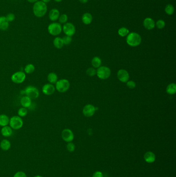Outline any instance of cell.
<instances>
[{"label": "cell", "mask_w": 176, "mask_h": 177, "mask_svg": "<svg viewBox=\"0 0 176 177\" xmlns=\"http://www.w3.org/2000/svg\"><path fill=\"white\" fill-rule=\"evenodd\" d=\"M68 19V17L66 14H62L60 16L58 20L60 24H65L67 23Z\"/></svg>", "instance_id": "4dcf8cb0"}, {"label": "cell", "mask_w": 176, "mask_h": 177, "mask_svg": "<svg viewBox=\"0 0 176 177\" xmlns=\"http://www.w3.org/2000/svg\"><path fill=\"white\" fill-rule=\"evenodd\" d=\"M27 113H28L27 109L26 108H24V107L20 108L18 111V114L19 116L21 117V118L26 116V115L27 114Z\"/></svg>", "instance_id": "f546056e"}, {"label": "cell", "mask_w": 176, "mask_h": 177, "mask_svg": "<svg viewBox=\"0 0 176 177\" xmlns=\"http://www.w3.org/2000/svg\"><path fill=\"white\" fill-rule=\"evenodd\" d=\"M26 78V75L23 71H17L11 76V81L16 84H20L24 81Z\"/></svg>", "instance_id": "ba28073f"}, {"label": "cell", "mask_w": 176, "mask_h": 177, "mask_svg": "<svg viewBox=\"0 0 176 177\" xmlns=\"http://www.w3.org/2000/svg\"><path fill=\"white\" fill-rule=\"evenodd\" d=\"M126 43L131 47H137L142 42V37L141 35L135 33L131 32L127 35Z\"/></svg>", "instance_id": "7a4b0ae2"}, {"label": "cell", "mask_w": 176, "mask_h": 177, "mask_svg": "<svg viewBox=\"0 0 176 177\" xmlns=\"http://www.w3.org/2000/svg\"><path fill=\"white\" fill-rule=\"evenodd\" d=\"M144 160L148 163H153L155 160V155L152 152H147L145 154Z\"/></svg>", "instance_id": "ac0fdd59"}, {"label": "cell", "mask_w": 176, "mask_h": 177, "mask_svg": "<svg viewBox=\"0 0 176 177\" xmlns=\"http://www.w3.org/2000/svg\"><path fill=\"white\" fill-rule=\"evenodd\" d=\"M55 87L54 85L51 83H47L43 85L42 92L45 95H51L55 92Z\"/></svg>", "instance_id": "4fadbf2b"}, {"label": "cell", "mask_w": 176, "mask_h": 177, "mask_svg": "<svg viewBox=\"0 0 176 177\" xmlns=\"http://www.w3.org/2000/svg\"><path fill=\"white\" fill-rule=\"evenodd\" d=\"M126 86L130 89H133L136 87V83L133 81L129 80L126 82Z\"/></svg>", "instance_id": "d590c367"}, {"label": "cell", "mask_w": 176, "mask_h": 177, "mask_svg": "<svg viewBox=\"0 0 176 177\" xmlns=\"http://www.w3.org/2000/svg\"><path fill=\"white\" fill-rule=\"evenodd\" d=\"M9 127L13 130L20 129L23 125V121L21 117L17 116H12L9 120Z\"/></svg>", "instance_id": "5b68a950"}, {"label": "cell", "mask_w": 176, "mask_h": 177, "mask_svg": "<svg viewBox=\"0 0 176 177\" xmlns=\"http://www.w3.org/2000/svg\"><path fill=\"white\" fill-rule=\"evenodd\" d=\"M86 74L88 76L92 77L96 75V71L94 67H90L87 69Z\"/></svg>", "instance_id": "d6a6232c"}, {"label": "cell", "mask_w": 176, "mask_h": 177, "mask_svg": "<svg viewBox=\"0 0 176 177\" xmlns=\"http://www.w3.org/2000/svg\"><path fill=\"white\" fill-rule=\"evenodd\" d=\"M43 177L41 176H40V175H37V176H35V177Z\"/></svg>", "instance_id": "ee69618b"}, {"label": "cell", "mask_w": 176, "mask_h": 177, "mask_svg": "<svg viewBox=\"0 0 176 177\" xmlns=\"http://www.w3.org/2000/svg\"><path fill=\"white\" fill-rule=\"evenodd\" d=\"M1 132L4 137H9L13 134V129L7 125L2 127Z\"/></svg>", "instance_id": "d6986e66"}, {"label": "cell", "mask_w": 176, "mask_h": 177, "mask_svg": "<svg viewBox=\"0 0 176 177\" xmlns=\"http://www.w3.org/2000/svg\"><path fill=\"white\" fill-rule=\"evenodd\" d=\"M166 92L169 94L173 95L176 92V85L175 83H171L166 87Z\"/></svg>", "instance_id": "d4e9b609"}, {"label": "cell", "mask_w": 176, "mask_h": 177, "mask_svg": "<svg viewBox=\"0 0 176 177\" xmlns=\"http://www.w3.org/2000/svg\"><path fill=\"white\" fill-rule=\"evenodd\" d=\"M63 40L64 44V45H68L71 44L72 42V37L71 36H64L63 38H62Z\"/></svg>", "instance_id": "836d02e7"}, {"label": "cell", "mask_w": 176, "mask_h": 177, "mask_svg": "<svg viewBox=\"0 0 176 177\" xmlns=\"http://www.w3.org/2000/svg\"><path fill=\"white\" fill-rule=\"evenodd\" d=\"M62 137L65 141L70 143L74 139V134L72 131L69 129H66L62 132Z\"/></svg>", "instance_id": "8fae6325"}, {"label": "cell", "mask_w": 176, "mask_h": 177, "mask_svg": "<svg viewBox=\"0 0 176 177\" xmlns=\"http://www.w3.org/2000/svg\"><path fill=\"white\" fill-rule=\"evenodd\" d=\"M9 117L5 114H0V126L2 127L7 126L9 123Z\"/></svg>", "instance_id": "44dd1931"}, {"label": "cell", "mask_w": 176, "mask_h": 177, "mask_svg": "<svg viewBox=\"0 0 176 177\" xmlns=\"http://www.w3.org/2000/svg\"><path fill=\"white\" fill-rule=\"evenodd\" d=\"M24 93L27 96L31 99H36L39 96V91L37 87L32 85H29L25 88Z\"/></svg>", "instance_id": "52a82bcc"}, {"label": "cell", "mask_w": 176, "mask_h": 177, "mask_svg": "<svg viewBox=\"0 0 176 177\" xmlns=\"http://www.w3.org/2000/svg\"><path fill=\"white\" fill-rule=\"evenodd\" d=\"M35 69V67L32 64H28L24 67V73L27 74L33 73Z\"/></svg>", "instance_id": "4316f807"}, {"label": "cell", "mask_w": 176, "mask_h": 177, "mask_svg": "<svg viewBox=\"0 0 176 177\" xmlns=\"http://www.w3.org/2000/svg\"><path fill=\"white\" fill-rule=\"evenodd\" d=\"M48 31L52 36H58L62 32V26L60 23L53 22L48 26Z\"/></svg>", "instance_id": "3957f363"}, {"label": "cell", "mask_w": 176, "mask_h": 177, "mask_svg": "<svg viewBox=\"0 0 176 177\" xmlns=\"http://www.w3.org/2000/svg\"><path fill=\"white\" fill-rule=\"evenodd\" d=\"M48 11L47 4L43 3L41 1H38L34 4L33 11L35 16L38 18H42L46 15Z\"/></svg>", "instance_id": "6da1fadb"}, {"label": "cell", "mask_w": 176, "mask_h": 177, "mask_svg": "<svg viewBox=\"0 0 176 177\" xmlns=\"http://www.w3.org/2000/svg\"><path fill=\"white\" fill-rule=\"evenodd\" d=\"M155 25L159 29H162L165 27V22L163 20L160 19L157 21Z\"/></svg>", "instance_id": "1f68e13d"}, {"label": "cell", "mask_w": 176, "mask_h": 177, "mask_svg": "<svg viewBox=\"0 0 176 177\" xmlns=\"http://www.w3.org/2000/svg\"><path fill=\"white\" fill-rule=\"evenodd\" d=\"M13 177H27V176L24 172L20 171L17 172L16 174H14Z\"/></svg>", "instance_id": "74e56055"}, {"label": "cell", "mask_w": 176, "mask_h": 177, "mask_svg": "<svg viewBox=\"0 0 176 177\" xmlns=\"http://www.w3.org/2000/svg\"><path fill=\"white\" fill-rule=\"evenodd\" d=\"M54 1L56 2H58H58H61L63 0H54Z\"/></svg>", "instance_id": "7bdbcfd3"}, {"label": "cell", "mask_w": 176, "mask_h": 177, "mask_svg": "<svg viewBox=\"0 0 176 177\" xmlns=\"http://www.w3.org/2000/svg\"><path fill=\"white\" fill-rule=\"evenodd\" d=\"M8 22H11L15 20V15L13 13H9L5 16Z\"/></svg>", "instance_id": "e575fe53"}, {"label": "cell", "mask_w": 176, "mask_h": 177, "mask_svg": "<svg viewBox=\"0 0 176 177\" xmlns=\"http://www.w3.org/2000/svg\"><path fill=\"white\" fill-rule=\"evenodd\" d=\"M82 20L83 24L86 25L90 24L92 21V14L89 13H84L82 17Z\"/></svg>", "instance_id": "ffe728a7"}, {"label": "cell", "mask_w": 176, "mask_h": 177, "mask_svg": "<svg viewBox=\"0 0 176 177\" xmlns=\"http://www.w3.org/2000/svg\"><path fill=\"white\" fill-rule=\"evenodd\" d=\"M67 149L68 151H69L70 152H74L75 150V145H74V143H71V142L68 143V145H67Z\"/></svg>", "instance_id": "8d00e7d4"}, {"label": "cell", "mask_w": 176, "mask_h": 177, "mask_svg": "<svg viewBox=\"0 0 176 177\" xmlns=\"http://www.w3.org/2000/svg\"><path fill=\"white\" fill-rule=\"evenodd\" d=\"M62 31L67 36L72 37L76 33V27L71 22H67L62 27Z\"/></svg>", "instance_id": "9c48e42d"}, {"label": "cell", "mask_w": 176, "mask_h": 177, "mask_svg": "<svg viewBox=\"0 0 176 177\" xmlns=\"http://www.w3.org/2000/svg\"><path fill=\"white\" fill-rule=\"evenodd\" d=\"M165 11L168 15H171L175 11V8L171 4H167L165 8Z\"/></svg>", "instance_id": "f1b7e54d"}, {"label": "cell", "mask_w": 176, "mask_h": 177, "mask_svg": "<svg viewBox=\"0 0 176 177\" xmlns=\"http://www.w3.org/2000/svg\"><path fill=\"white\" fill-rule=\"evenodd\" d=\"M41 1L42 2H43V3L47 4V3H49L51 0H41Z\"/></svg>", "instance_id": "b9f144b4"}, {"label": "cell", "mask_w": 176, "mask_h": 177, "mask_svg": "<svg viewBox=\"0 0 176 177\" xmlns=\"http://www.w3.org/2000/svg\"><path fill=\"white\" fill-rule=\"evenodd\" d=\"M53 45L56 48L61 49L63 47L64 42L62 38L60 37H55L53 40Z\"/></svg>", "instance_id": "cb8c5ba5"}, {"label": "cell", "mask_w": 176, "mask_h": 177, "mask_svg": "<svg viewBox=\"0 0 176 177\" xmlns=\"http://www.w3.org/2000/svg\"><path fill=\"white\" fill-rule=\"evenodd\" d=\"M96 74L100 79L105 80L108 78L110 76V69L106 66H100L96 71Z\"/></svg>", "instance_id": "8992f818"}, {"label": "cell", "mask_w": 176, "mask_h": 177, "mask_svg": "<svg viewBox=\"0 0 176 177\" xmlns=\"http://www.w3.org/2000/svg\"><path fill=\"white\" fill-rule=\"evenodd\" d=\"M60 16V13L58 9L56 8H53L49 11V18L52 22L57 21Z\"/></svg>", "instance_id": "9a60e30c"}, {"label": "cell", "mask_w": 176, "mask_h": 177, "mask_svg": "<svg viewBox=\"0 0 176 177\" xmlns=\"http://www.w3.org/2000/svg\"><path fill=\"white\" fill-rule=\"evenodd\" d=\"M143 26L145 29L148 30H151L155 28V21L151 18H146L143 21Z\"/></svg>", "instance_id": "5bb4252c"}, {"label": "cell", "mask_w": 176, "mask_h": 177, "mask_svg": "<svg viewBox=\"0 0 176 177\" xmlns=\"http://www.w3.org/2000/svg\"><path fill=\"white\" fill-rule=\"evenodd\" d=\"M29 2L31 3H35L37 2L38 0H26Z\"/></svg>", "instance_id": "ab89813d"}, {"label": "cell", "mask_w": 176, "mask_h": 177, "mask_svg": "<svg viewBox=\"0 0 176 177\" xmlns=\"http://www.w3.org/2000/svg\"><path fill=\"white\" fill-rule=\"evenodd\" d=\"M98 108L92 104H88L84 107L83 109V114L86 117L92 116Z\"/></svg>", "instance_id": "30bf717a"}, {"label": "cell", "mask_w": 176, "mask_h": 177, "mask_svg": "<svg viewBox=\"0 0 176 177\" xmlns=\"http://www.w3.org/2000/svg\"><path fill=\"white\" fill-rule=\"evenodd\" d=\"M118 33L121 37H125L129 34V30L126 27H122L118 30Z\"/></svg>", "instance_id": "83f0119b"}, {"label": "cell", "mask_w": 176, "mask_h": 177, "mask_svg": "<svg viewBox=\"0 0 176 177\" xmlns=\"http://www.w3.org/2000/svg\"><path fill=\"white\" fill-rule=\"evenodd\" d=\"M117 77L119 81L122 82H126L130 78L129 73L125 69H121L119 70L117 73Z\"/></svg>", "instance_id": "7c38bea8"}, {"label": "cell", "mask_w": 176, "mask_h": 177, "mask_svg": "<svg viewBox=\"0 0 176 177\" xmlns=\"http://www.w3.org/2000/svg\"><path fill=\"white\" fill-rule=\"evenodd\" d=\"M70 87V82L66 79L58 80L55 83V89L60 93H65L69 90Z\"/></svg>", "instance_id": "277c9868"}, {"label": "cell", "mask_w": 176, "mask_h": 177, "mask_svg": "<svg viewBox=\"0 0 176 177\" xmlns=\"http://www.w3.org/2000/svg\"><path fill=\"white\" fill-rule=\"evenodd\" d=\"M92 177H103V174L101 172H97L94 174Z\"/></svg>", "instance_id": "f35d334b"}, {"label": "cell", "mask_w": 176, "mask_h": 177, "mask_svg": "<svg viewBox=\"0 0 176 177\" xmlns=\"http://www.w3.org/2000/svg\"><path fill=\"white\" fill-rule=\"evenodd\" d=\"M20 103L22 107L29 108L32 105V99L27 96H24L20 100Z\"/></svg>", "instance_id": "2e32d148"}, {"label": "cell", "mask_w": 176, "mask_h": 177, "mask_svg": "<svg viewBox=\"0 0 176 177\" xmlns=\"http://www.w3.org/2000/svg\"><path fill=\"white\" fill-rule=\"evenodd\" d=\"M9 26V24L5 16L0 17V30L2 31H6L8 29Z\"/></svg>", "instance_id": "e0dca14e"}, {"label": "cell", "mask_w": 176, "mask_h": 177, "mask_svg": "<svg viewBox=\"0 0 176 177\" xmlns=\"http://www.w3.org/2000/svg\"><path fill=\"white\" fill-rule=\"evenodd\" d=\"M47 79L51 84H55L58 81V75L54 72L50 73L48 75Z\"/></svg>", "instance_id": "7402d4cb"}, {"label": "cell", "mask_w": 176, "mask_h": 177, "mask_svg": "<svg viewBox=\"0 0 176 177\" xmlns=\"http://www.w3.org/2000/svg\"><path fill=\"white\" fill-rule=\"evenodd\" d=\"M79 1L81 2V3H83V4H85V3H86L88 2V0H79Z\"/></svg>", "instance_id": "60d3db41"}, {"label": "cell", "mask_w": 176, "mask_h": 177, "mask_svg": "<svg viewBox=\"0 0 176 177\" xmlns=\"http://www.w3.org/2000/svg\"><path fill=\"white\" fill-rule=\"evenodd\" d=\"M101 63H102V61L100 58L98 57H95L92 59V65L94 68H96V69L99 68L101 66Z\"/></svg>", "instance_id": "484cf974"}, {"label": "cell", "mask_w": 176, "mask_h": 177, "mask_svg": "<svg viewBox=\"0 0 176 177\" xmlns=\"http://www.w3.org/2000/svg\"><path fill=\"white\" fill-rule=\"evenodd\" d=\"M1 149L3 151H8L11 147V143L7 139H3L0 143Z\"/></svg>", "instance_id": "603a6c76"}]
</instances>
